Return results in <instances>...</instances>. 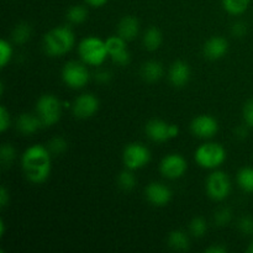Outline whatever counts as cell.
<instances>
[{"label": "cell", "mask_w": 253, "mask_h": 253, "mask_svg": "<svg viewBox=\"0 0 253 253\" xmlns=\"http://www.w3.org/2000/svg\"><path fill=\"white\" fill-rule=\"evenodd\" d=\"M247 251H249L250 253H253V241L251 242V244H250V246H249V249H247Z\"/></svg>", "instance_id": "41"}, {"label": "cell", "mask_w": 253, "mask_h": 253, "mask_svg": "<svg viewBox=\"0 0 253 253\" xmlns=\"http://www.w3.org/2000/svg\"><path fill=\"white\" fill-rule=\"evenodd\" d=\"M16 157V151H15L14 146L10 143H5L2 145L1 151H0V160L4 166H11L12 162Z\"/></svg>", "instance_id": "29"}, {"label": "cell", "mask_w": 253, "mask_h": 253, "mask_svg": "<svg viewBox=\"0 0 253 253\" xmlns=\"http://www.w3.org/2000/svg\"><path fill=\"white\" fill-rule=\"evenodd\" d=\"M190 67L184 61H175L169 68V82L175 88H182L190 79Z\"/></svg>", "instance_id": "16"}, {"label": "cell", "mask_w": 253, "mask_h": 253, "mask_svg": "<svg viewBox=\"0 0 253 253\" xmlns=\"http://www.w3.org/2000/svg\"><path fill=\"white\" fill-rule=\"evenodd\" d=\"M85 2L93 7H100L103 5H105L108 2V0H85Z\"/></svg>", "instance_id": "39"}, {"label": "cell", "mask_w": 253, "mask_h": 253, "mask_svg": "<svg viewBox=\"0 0 253 253\" xmlns=\"http://www.w3.org/2000/svg\"><path fill=\"white\" fill-rule=\"evenodd\" d=\"M140 32V22L135 16H125L118 25V35L125 41H132Z\"/></svg>", "instance_id": "18"}, {"label": "cell", "mask_w": 253, "mask_h": 253, "mask_svg": "<svg viewBox=\"0 0 253 253\" xmlns=\"http://www.w3.org/2000/svg\"><path fill=\"white\" fill-rule=\"evenodd\" d=\"M4 234H5V225H4V222L1 221V236H2V235H4Z\"/></svg>", "instance_id": "42"}, {"label": "cell", "mask_w": 253, "mask_h": 253, "mask_svg": "<svg viewBox=\"0 0 253 253\" xmlns=\"http://www.w3.org/2000/svg\"><path fill=\"white\" fill-rule=\"evenodd\" d=\"M247 128L245 127V126H240V127H237L236 130H235V135H236V137L239 138H245L247 136Z\"/></svg>", "instance_id": "40"}, {"label": "cell", "mask_w": 253, "mask_h": 253, "mask_svg": "<svg viewBox=\"0 0 253 253\" xmlns=\"http://www.w3.org/2000/svg\"><path fill=\"white\" fill-rule=\"evenodd\" d=\"M227 251L226 247L221 246V245H215V246L209 247V249L205 250L207 253H225Z\"/></svg>", "instance_id": "38"}, {"label": "cell", "mask_w": 253, "mask_h": 253, "mask_svg": "<svg viewBox=\"0 0 253 253\" xmlns=\"http://www.w3.org/2000/svg\"><path fill=\"white\" fill-rule=\"evenodd\" d=\"M195 162L205 169H215L220 167L226 160V151L221 145L208 142L202 145L195 151Z\"/></svg>", "instance_id": "5"}, {"label": "cell", "mask_w": 253, "mask_h": 253, "mask_svg": "<svg viewBox=\"0 0 253 253\" xmlns=\"http://www.w3.org/2000/svg\"><path fill=\"white\" fill-rule=\"evenodd\" d=\"M67 148H68V142L61 136H56L48 142V150L53 155H62L66 152Z\"/></svg>", "instance_id": "28"}, {"label": "cell", "mask_w": 253, "mask_h": 253, "mask_svg": "<svg viewBox=\"0 0 253 253\" xmlns=\"http://www.w3.org/2000/svg\"><path fill=\"white\" fill-rule=\"evenodd\" d=\"M237 183L244 192L253 193V168H241L237 173Z\"/></svg>", "instance_id": "22"}, {"label": "cell", "mask_w": 253, "mask_h": 253, "mask_svg": "<svg viewBox=\"0 0 253 253\" xmlns=\"http://www.w3.org/2000/svg\"><path fill=\"white\" fill-rule=\"evenodd\" d=\"M145 195L155 207H165L172 199V190L162 183L152 182L146 187Z\"/></svg>", "instance_id": "14"}, {"label": "cell", "mask_w": 253, "mask_h": 253, "mask_svg": "<svg viewBox=\"0 0 253 253\" xmlns=\"http://www.w3.org/2000/svg\"><path fill=\"white\" fill-rule=\"evenodd\" d=\"M12 58V47L6 40L0 41V66L4 68Z\"/></svg>", "instance_id": "30"}, {"label": "cell", "mask_w": 253, "mask_h": 253, "mask_svg": "<svg viewBox=\"0 0 253 253\" xmlns=\"http://www.w3.org/2000/svg\"><path fill=\"white\" fill-rule=\"evenodd\" d=\"M96 81L100 82V83H108L111 79V74L106 71H100L99 73H96Z\"/></svg>", "instance_id": "37"}, {"label": "cell", "mask_w": 253, "mask_h": 253, "mask_svg": "<svg viewBox=\"0 0 253 253\" xmlns=\"http://www.w3.org/2000/svg\"><path fill=\"white\" fill-rule=\"evenodd\" d=\"M227 51H229V42L221 36L211 37L205 42L204 47H203L204 56L211 61L222 58L227 53Z\"/></svg>", "instance_id": "15"}, {"label": "cell", "mask_w": 253, "mask_h": 253, "mask_svg": "<svg viewBox=\"0 0 253 253\" xmlns=\"http://www.w3.org/2000/svg\"><path fill=\"white\" fill-rule=\"evenodd\" d=\"M31 37V26L27 22H20L15 26L14 31H12V40L15 43L24 44Z\"/></svg>", "instance_id": "24"}, {"label": "cell", "mask_w": 253, "mask_h": 253, "mask_svg": "<svg viewBox=\"0 0 253 253\" xmlns=\"http://www.w3.org/2000/svg\"><path fill=\"white\" fill-rule=\"evenodd\" d=\"M163 76V66L158 61H147L141 67V77L148 83L158 82Z\"/></svg>", "instance_id": "19"}, {"label": "cell", "mask_w": 253, "mask_h": 253, "mask_svg": "<svg viewBox=\"0 0 253 253\" xmlns=\"http://www.w3.org/2000/svg\"><path fill=\"white\" fill-rule=\"evenodd\" d=\"M123 160L127 169H140L151 161V152L142 143H128L124 150Z\"/></svg>", "instance_id": "8"}, {"label": "cell", "mask_w": 253, "mask_h": 253, "mask_svg": "<svg viewBox=\"0 0 253 253\" xmlns=\"http://www.w3.org/2000/svg\"><path fill=\"white\" fill-rule=\"evenodd\" d=\"M74 116L77 119H89L99 110V99L94 94H82L74 100L72 105Z\"/></svg>", "instance_id": "12"}, {"label": "cell", "mask_w": 253, "mask_h": 253, "mask_svg": "<svg viewBox=\"0 0 253 253\" xmlns=\"http://www.w3.org/2000/svg\"><path fill=\"white\" fill-rule=\"evenodd\" d=\"M231 32L235 37H244L247 34V25L244 21H237L232 25Z\"/></svg>", "instance_id": "35"}, {"label": "cell", "mask_w": 253, "mask_h": 253, "mask_svg": "<svg viewBox=\"0 0 253 253\" xmlns=\"http://www.w3.org/2000/svg\"><path fill=\"white\" fill-rule=\"evenodd\" d=\"M67 19L72 24H83L88 19V10L83 5H73L67 11Z\"/></svg>", "instance_id": "25"}, {"label": "cell", "mask_w": 253, "mask_h": 253, "mask_svg": "<svg viewBox=\"0 0 253 253\" xmlns=\"http://www.w3.org/2000/svg\"><path fill=\"white\" fill-rule=\"evenodd\" d=\"M244 121L249 127H253V99L249 100L244 106Z\"/></svg>", "instance_id": "33"}, {"label": "cell", "mask_w": 253, "mask_h": 253, "mask_svg": "<svg viewBox=\"0 0 253 253\" xmlns=\"http://www.w3.org/2000/svg\"><path fill=\"white\" fill-rule=\"evenodd\" d=\"M145 132L153 142H166L170 138L177 137L179 127L174 124H168L160 119H153L146 124Z\"/></svg>", "instance_id": "9"}, {"label": "cell", "mask_w": 253, "mask_h": 253, "mask_svg": "<svg viewBox=\"0 0 253 253\" xmlns=\"http://www.w3.org/2000/svg\"><path fill=\"white\" fill-rule=\"evenodd\" d=\"M21 163L25 177L35 184L46 182L51 174L52 158L48 147L41 145L31 146L22 155Z\"/></svg>", "instance_id": "1"}, {"label": "cell", "mask_w": 253, "mask_h": 253, "mask_svg": "<svg viewBox=\"0 0 253 253\" xmlns=\"http://www.w3.org/2000/svg\"><path fill=\"white\" fill-rule=\"evenodd\" d=\"M189 231L194 237H198V239L203 237L208 231L207 220H205L204 217H200V216L194 217V219L190 221Z\"/></svg>", "instance_id": "26"}, {"label": "cell", "mask_w": 253, "mask_h": 253, "mask_svg": "<svg viewBox=\"0 0 253 253\" xmlns=\"http://www.w3.org/2000/svg\"><path fill=\"white\" fill-rule=\"evenodd\" d=\"M231 192V180L229 175L221 170H215L207 179V193L216 202L226 199Z\"/></svg>", "instance_id": "7"}, {"label": "cell", "mask_w": 253, "mask_h": 253, "mask_svg": "<svg viewBox=\"0 0 253 253\" xmlns=\"http://www.w3.org/2000/svg\"><path fill=\"white\" fill-rule=\"evenodd\" d=\"M118 183H119V187L121 188L123 190H126V192H130L135 188L136 185V177L131 169L127 170H124L119 174L118 178Z\"/></svg>", "instance_id": "27"}, {"label": "cell", "mask_w": 253, "mask_h": 253, "mask_svg": "<svg viewBox=\"0 0 253 253\" xmlns=\"http://www.w3.org/2000/svg\"><path fill=\"white\" fill-rule=\"evenodd\" d=\"M105 42L106 47H108L109 57L114 63L119 64V66H126V64L130 63V52L127 51L126 41L123 37H120L119 35L110 36L105 40Z\"/></svg>", "instance_id": "13"}, {"label": "cell", "mask_w": 253, "mask_h": 253, "mask_svg": "<svg viewBox=\"0 0 253 253\" xmlns=\"http://www.w3.org/2000/svg\"><path fill=\"white\" fill-rule=\"evenodd\" d=\"M190 130L197 137L211 138L219 131V123L214 116L203 114L193 119L190 123Z\"/></svg>", "instance_id": "11"}, {"label": "cell", "mask_w": 253, "mask_h": 253, "mask_svg": "<svg viewBox=\"0 0 253 253\" xmlns=\"http://www.w3.org/2000/svg\"><path fill=\"white\" fill-rule=\"evenodd\" d=\"M62 79L72 89L84 88L90 81V73L83 63L71 61L62 69Z\"/></svg>", "instance_id": "6"}, {"label": "cell", "mask_w": 253, "mask_h": 253, "mask_svg": "<svg viewBox=\"0 0 253 253\" xmlns=\"http://www.w3.org/2000/svg\"><path fill=\"white\" fill-rule=\"evenodd\" d=\"M143 46L147 51H157L158 48L161 47L163 41V36L161 30H158L157 27L152 26L148 27L147 30L143 34Z\"/></svg>", "instance_id": "20"}, {"label": "cell", "mask_w": 253, "mask_h": 253, "mask_svg": "<svg viewBox=\"0 0 253 253\" xmlns=\"http://www.w3.org/2000/svg\"><path fill=\"white\" fill-rule=\"evenodd\" d=\"M168 245L174 251H187L189 249V237L183 230H174L168 236Z\"/></svg>", "instance_id": "21"}, {"label": "cell", "mask_w": 253, "mask_h": 253, "mask_svg": "<svg viewBox=\"0 0 253 253\" xmlns=\"http://www.w3.org/2000/svg\"><path fill=\"white\" fill-rule=\"evenodd\" d=\"M239 230L244 235H253V217L242 216L239 220Z\"/></svg>", "instance_id": "32"}, {"label": "cell", "mask_w": 253, "mask_h": 253, "mask_svg": "<svg viewBox=\"0 0 253 253\" xmlns=\"http://www.w3.org/2000/svg\"><path fill=\"white\" fill-rule=\"evenodd\" d=\"M11 125V119H10L9 111L6 110L5 106L0 108V131L5 132Z\"/></svg>", "instance_id": "34"}, {"label": "cell", "mask_w": 253, "mask_h": 253, "mask_svg": "<svg viewBox=\"0 0 253 253\" xmlns=\"http://www.w3.org/2000/svg\"><path fill=\"white\" fill-rule=\"evenodd\" d=\"M78 52L82 61L89 66H100L109 56L106 42L95 36H89L82 40Z\"/></svg>", "instance_id": "3"}, {"label": "cell", "mask_w": 253, "mask_h": 253, "mask_svg": "<svg viewBox=\"0 0 253 253\" xmlns=\"http://www.w3.org/2000/svg\"><path fill=\"white\" fill-rule=\"evenodd\" d=\"M187 161L178 153L167 155L161 161L160 165L161 173L163 177L168 178V179H178V178L183 177L187 172Z\"/></svg>", "instance_id": "10"}, {"label": "cell", "mask_w": 253, "mask_h": 253, "mask_svg": "<svg viewBox=\"0 0 253 253\" xmlns=\"http://www.w3.org/2000/svg\"><path fill=\"white\" fill-rule=\"evenodd\" d=\"M232 219V212L229 208H221L214 215V222L216 226H226Z\"/></svg>", "instance_id": "31"}, {"label": "cell", "mask_w": 253, "mask_h": 253, "mask_svg": "<svg viewBox=\"0 0 253 253\" xmlns=\"http://www.w3.org/2000/svg\"><path fill=\"white\" fill-rule=\"evenodd\" d=\"M251 0H222V7L231 15H241L249 9Z\"/></svg>", "instance_id": "23"}, {"label": "cell", "mask_w": 253, "mask_h": 253, "mask_svg": "<svg viewBox=\"0 0 253 253\" xmlns=\"http://www.w3.org/2000/svg\"><path fill=\"white\" fill-rule=\"evenodd\" d=\"M42 125L41 120L37 116V114H29L24 113L16 119V128L19 132H21L22 135L29 136L32 133L37 132L40 130V127Z\"/></svg>", "instance_id": "17"}, {"label": "cell", "mask_w": 253, "mask_h": 253, "mask_svg": "<svg viewBox=\"0 0 253 253\" xmlns=\"http://www.w3.org/2000/svg\"><path fill=\"white\" fill-rule=\"evenodd\" d=\"M62 110V101L52 94H44L36 103V114L43 126L56 125L61 120Z\"/></svg>", "instance_id": "4"}, {"label": "cell", "mask_w": 253, "mask_h": 253, "mask_svg": "<svg viewBox=\"0 0 253 253\" xmlns=\"http://www.w3.org/2000/svg\"><path fill=\"white\" fill-rule=\"evenodd\" d=\"M9 200H10V195L9 193H7L6 188L1 187V189H0V205H1V208L6 207Z\"/></svg>", "instance_id": "36"}, {"label": "cell", "mask_w": 253, "mask_h": 253, "mask_svg": "<svg viewBox=\"0 0 253 253\" xmlns=\"http://www.w3.org/2000/svg\"><path fill=\"white\" fill-rule=\"evenodd\" d=\"M76 36L68 26H58L49 30L43 37V48L51 57H59L68 53L74 46Z\"/></svg>", "instance_id": "2"}]
</instances>
